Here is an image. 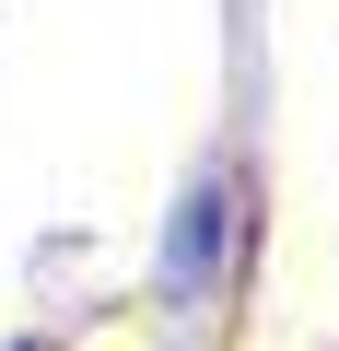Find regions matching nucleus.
<instances>
[{"mask_svg":"<svg viewBox=\"0 0 339 351\" xmlns=\"http://www.w3.org/2000/svg\"><path fill=\"white\" fill-rule=\"evenodd\" d=\"M223 234H234V188H223V164H199L188 188H176V211H164V293H176V304H199V293H211Z\"/></svg>","mask_w":339,"mask_h":351,"instance_id":"f257e3e1","label":"nucleus"},{"mask_svg":"<svg viewBox=\"0 0 339 351\" xmlns=\"http://www.w3.org/2000/svg\"><path fill=\"white\" fill-rule=\"evenodd\" d=\"M12 351H47V339H12Z\"/></svg>","mask_w":339,"mask_h":351,"instance_id":"f03ea898","label":"nucleus"}]
</instances>
